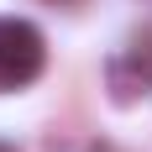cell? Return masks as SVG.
<instances>
[{
	"instance_id": "cell-2",
	"label": "cell",
	"mask_w": 152,
	"mask_h": 152,
	"mask_svg": "<svg viewBox=\"0 0 152 152\" xmlns=\"http://www.w3.org/2000/svg\"><path fill=\"white\" fill-rule=\"evenodd\" d=\"M0 152H16V147H11V142H0Z\"/></svg>"
},
{
	"instance_id": "cell-1",
	"label": "cell",
	"mask_w": 152,
	"mask_h": 152,
	"mask_svg": "<svg viewBox=\"0 0 152 152\" xmlns=\"http://www.w3.org/2000/svg\"><path fill=\"white\" fill-rule=\"evenodd\" d=\"M42 63H47L42 31L31 21H21V16H0V94L26 89L42 74Z\"/></svg>"
},
{
	"instance_id": "cell-3",
	"label": "cell",
	"mask_w": 152,
	"mask_h": 152,
	"mask_svg": "<svg viewBox=\"0 0 152 152\" xmlns=\"http://www.w3.org/2000/svg\"><path fill=\"white\" fill-rule=\"evenodd\" d=\"M94 152H105V147H94Z\"/></svg>"
}]
</instances>
